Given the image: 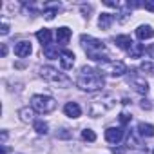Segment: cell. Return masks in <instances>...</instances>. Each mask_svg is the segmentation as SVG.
<instances>
[{
    "label": "cell",
    "instance_id": "obj_1",
    "mask_svg": "<svg viewBox=\"0 0 154 154\" xmlns=\"http://www.w3.org/2000/svg\"><path fill=\"white\" fill-rule=\"evenodd\" d=\"M76 85L80 89L87 91V93H94L100 91L105 85L103 80V72L100 69H93V67H82L78 78H76Z\"/></svg>",
    "mask_w": 154,
    "mask_h": 154
},
{
    "label": "cell",
    "instance_id": "obj_2",
    "mask_svg": "<svg viewBox=\"0 0 154 154\" xmlns=\"http://www.w3.org/2000/svg\"><path fill=\"white\" fill-rule=\"evenodd\" d=\"M80 42H82V47L85 49V54L94 60V62H107L109 60V53H107V47L103 42L93 38V36H87V35H82L80 36Z\"/></svg>",
    "mask_w": 154,
    "mask_h": 154
},
{
    "label": "cell",
    "instance_id": "obj_3",
    "mask_svg": "<svg viewBox=\"0 0 154 154\" xmlns=\"http://www.w3.org/2000/svg\"><path fill=\"white\" fill-rule=\"evenodd\" d=\"M40 74H42V78H44L45 82L54 84V85H58V87H67V85H71V78H69V76H65L63 72L56 71L54 67L45 65V67L40 69Z\"/></svg>",
    "mask_w": 154,
    "mask_h": 154
},
{
    "label": "cell",
    "instance_id": "obj_4",
    "mask_svg": "<svg viewBox=\"0 0 154 154\" xmlns=\"http://www.w3.org/2000/svg\"><path fill=\"white\" fill-rule=\"evenodd\" d=\"M114 105H116V100L112 98V94H103V96H100V98L91 102L89 114L91 116H102V114L109 112Z\"/></svg>",
    "mask_w": 154,
    "mask_h": 154
},
{
    "label": "cell",
    "instance_id": "obj_5",
    "mask_svg": "<svg viewBox=\"0 0 154 154\" xmlns=\"http://www.w3.org/2000/svg\"><path fill=\"white\" fill-rule=\"evenodd\" d=\"M31 107L40 112V114H47L51 111L56 109V100L51 98V96H44V94H35L31 98Z\"/></svg>",
    "mask_w": 154,
    "mask_h": 154
},
{
    "label": "cell",
    "instance_id": "obj_6",
    "mask_svg": "<svg viewBox=\"0 0 154 154\" xmlns=\"http://www.w3.org/2000/svg\"><path fill=\"white\" fill-rule=\"evenodd\" d=\"M100 71H102V72H107L109 76H122V74L129 72L127 67H125V63L120 62V60H107V62H102V63H100Z\"/></svg>",
    "mask_w": 154,
    "mask_h": 154
},
{
    "label": "cell",
    "instance_id": "obj_7",
    "mask_svg": "<svg viewBox=\"0 0 154 154\" xmlns=\"http://www.w3.org/2000/svg\"><path fill=\"white\" fill-rule=\"evenodd\" d=\"M129 85L131 87H134V91L136 93H140V94H147V91H149V84H147V80L143 78V76L138 72V71H129Z\"/></svg>",
    "mask_w": 154,
    "mask_h": 154
},
{
    "label": "cell",
    "instance_id": "obj_8",
    "mask_svg": "<svg viewBox=\"0 0 154 154\" xmlns=\"http://www.w3.org/2000/svg\"><path fill=\"white\" fill-rule=\"evenodd\" d=\"M123 129L122 127H109L107 131H105V140L109 141V143H112V145H116V143H120L122 140H123Z\"/></svg>",
    "mask_w": 154,
    "mask_h": 154
},
{
    "label": "cell",
    "instance_id": "obj_9",
    "mask_svg": "<svg viewBox=\"0 0 154 154\" xmlns=\"http://www.w3.org/2000/svg\"><path fill=\"white\" fill-rule=\"evenodd\" d=\"M31 51H33V47H31V42H27V40H20L18 44H15V54L20 58L29 56Z\"/></svg>",
    "mask_w": 154,
    "mask_h": 154
},
{
    "label": "cell",
    "instance_id": "obj_10",
    "mask_svg": "<svg viewBox=\"0 0 154 154\" xmlns=\"http://www.w3.org/2000/svg\"><path fill=\"white\" fill-rule=\"evenodd\" d=\"M74 53L72 51H69V49H63L62 53H60V63H62V67L63 69H72V65H74Z\"/></svg>",
    "mask_w": 154,
    "mask_h": 154
},
{
    "label": "cell",
    "instance_id": "obj_11",
    "mask_svg": "<svg viewBox=\"0 0 154 154\" xmlns=\"http://www.w3.org/2000/svg\"><path fill=\"white\" fill-rule=\"evenodd\" d=\"M63 112L69 118H80L82 116V109H80V105L76 102H67L65 107H63Z\"/></svg>",
    "mask_w": 154,
    "mask_h": 154
},
{
    "label": "cell",
    "instance_id": "obj_12",
    "mask_svg": "<svg viewBox=\"0 0 154 154\" xmlns=\"http://www.w3.org/2000/svg\"><path fill=\"white\" fill-rule=\"evenodd\" d=\"M136 36H138L140 40H149V38L154 36V29H152L150 26H140V27L136 29Z\"/></svg>",
    "mask_w": 154,
    "mask_h": 154
},
{
    "label": "cell",
    "instance_id": "obj_13",
    "mask_svg": "<svg viewBox=\"0 0 154 154\" xmlns=\"http://www.w3.org/2000/svg\"><path fill=\"white\" fill-rule=\"evenodd\" d=\"M71 35H72V33H71L69 27H58V29H56V40H58V44H62V45L67 44V42L71 40Z\"/></svg>",
    "mask_w": 154,
    "mask_h": 154
},
{
    "label": "cell",
    "instance_id": "obj_14",
    "mask_svg": "<svg viewBox=\"0 0 154 154\" xmlns=\"http://www.w3.org/2000/svg\"><path fill=\"white\" fill-rule=\"evenodd\" d=\"M112 22H114V15H111V13H102L98 18V26L102 29H109Z\"/></svg>",
    "mask_w": 154,
    "mask_h": 154
},
{
    "label": "cell",
    "instance_id": "obj_15",
    "mask_svg": "<svg viewBox=\"0 0 154 154\" xmlns=\"http://www.w3.org/2000/svg\"><path fill=\"white\" fill-rule=\"evenodd\" d=\"M114 42H116V45H118L120 49H127V51H129V47L134 44V42H132V38H131V36H127V35H120V36H116V38H114Z\"/></svg>",
    "mask_w": 154,
    "mask_h": 154
},
{
    "label": "cell",
    "instance_id": "obj_16",
    "mask_svg": "<svg viewBox=\"0 0 154 154\" xmlns=\"http://www.w3.org/2000/svg\"><path fill=\"white\" fill-rule=\"evenodd\" d=\"M127 53H129V56H131V58H140V56L145 53V49H143V45H141V44L134 42V44L129 47V51H127Z\"/></svg>",
    "mask_w": 154,
    "mask_h": 154
},
{
    "label": "cell",
    "instance_id": "obj_17",
    "mask_svg": "<svg viewBox=\"0 0 154 154\" xmlns=\"http://www.w3.org/2000/svg\"><path fill=\"white\" fill-rule=\"evenodd\" d=\"M44 49V54L47 56V58H51V60H56L60 54H58V47H54L53 44H47V45H44L42 47Z\"/></svg>",
    "mask_w": 154,
    "mask_h": 154
},
{
    "label": "cell",
    "instance_id": "obj_18",
    "mask_svg": "<svg viewBox=\"0 0 154 154\" xmlns=\"http://www.w3.org/2000/svg\"><path fill=\"white\" fill-rule=\"evenodd\" d=\"M138 132L141 134V136H147V138H150V136H154V127L150 125V123H140L138 125Z\"/></svg>",
    "mask_w": 154,
    "mask_h": 154
},
{
    "label": "cell",
    "instance_id": "obj_19",
    "mask_svg": "<svg viewBox=\"0 0 154 154\" xmlns=\"http://www.w3.org/2000/svg\"><path fill=\"white\" fill-rule=\"evenodd\" d=\"M36 38L42 42V47H44V45L51 44V31H49V29H40V31L36 33Z\"/></svg>",
    "mask_w": 154,
    "mask_h": 154
},
{
    "label": "cell",
    "instance_id": "obj_20",
    "mask_svg": "<svg viewBox=\"0 0 154 154\" xmlns=\"http://www.w3.org/2000/svg\"><path fill=\"white\" fill-rule=\"evenodd\" d=\"M33 129H35L38 134H47V132H49V125H47L44 120H35V122H33Z\"/></svg>",
    "mask_w": 154,
    "mask_h": 154
},
{
    "label": "cell",
    "instance_id": "obj_21",
    "mask_svg": "<svg viewBox=\"0 0 154 154\" xmlns=\"http://www.w3.org/2000/svg\"><path fill=\"white\" fill-rule=\"evenodd\" d=\"M20 118L24 120V122H35L33 120V116H35V109H27V107H24V109H20Z\"/></svg>",
    "mask_w": 154,
    "mask_h": 154
},
{
    "label": "cell",
    "instance_id": "obj_22",
    "mask_svg": "<svg viewBox=\"0 0 154 154\" xmlns=\"http://www.w3.org/2000/svg\"><path fill=\"white\" fill-rule=\"evenodd\" d=\"M58 4H53L51 8H47V9H44V17L47 18V20H53L54 17H56V13H58Z\"/></svg>",
    "mask_w": 154,
    "mask_h": 154
},
{
    "label": "cell",
    "instance_id": "obj_23",
    "mask_svg": "<svg viewBox=\"0 0 154 154\" xmlns=\"http://www.w3.org/2000/svg\"><path fill=\"white\" fill-rule=\"evenodd\" d=\"M82 138L87 140V141H94V140H96V134H94V131H91V129H84V131H82Z\"/></svg>",
    "mask_w": 154,
    "mask_h": 154
},
{
    "label": "cell",
    "instance_id": "obj_24",
    "mask_svg": "<svg viewBox=\"0 0 154 154\" xmlns=\"http://www.w3.org/2000/svg\"><path fill=\"white\" fill-rule=\"evenodd\" d=\"M131 118H132L131 114H127V112H122V114H120V122H122V125L129 123V122H131Z\"/></svg>",
    "mask_w": 154,
    "mask_h": 154
},
{
    "label": "cell",
    "instance_id": "obj_25",
    "mask_svg": "<svg viewBox=\"0 0 154 154\" xmlns=\"http://www.w3.org/2000/svg\"><path fill=\"white\" fill-rule=\"evenodd\" d=\"M143 8L147 11H152L154 13V0H147V2H143Z\"/></svg>",
    "mask_w": 154,
    "mask_h": 154
},
{
    "label": "cell",
    "instance_id": "obj_26",
    "mask_svg": "<svg viewBox=\"0 0 154 154\" xmlns=\"http://www.w3.org/2000/svg\"><path fill=\"white\" fill-rule=\"evenodd\" d=\"M141 71H152V63L150 62H143L141 63Z\"/></svg>",
    "mask_w": 154,
    "mask_h": 154
},
{
    "label": "cell",
    "instance_id": "obj_27",
    "mask_svg": "<svg viewBox=\"0 0 154 154\" xmlns=\"http://www.w3.org/2000/svg\"><path fill=\"white\" fill-rule=\"evenodd\" d=\"M147 54H149V58H152V60H154V45L147 47Z\"/></svg>",
    "mask_w": 154,
    "mask_h": 154
},
{
    "label": "cell",
    "instance_id": "obj_28",
    "mask_svg": "<svg viewBox=\"0 0 154 154\" xmlns=\"http://www.w3.org/2000/svg\"><path fill=\"white\" fill-rule=\"evenodd\" d=\"M8 33H9V26H8V24H6V22H4V24H2V35H4V36H6V35H8Z\"/></svg>",
    "mask_w": 154,
    "mask_h": 154
},
{
    "label": "cell",
    "instance_id": "obj_29",
    "mask_svg": "<svg viewBox=\"0 0 154 154\" xmlns=\"http://www.w3.org/2000/svg\"><path fill=\"white\" fill-rule=\"evenodd\" d=\"M6 53H8V47H6V44H2V56H6Z\"/></svg>",
    "mask_w": 154,
    "mask_h": 154
},
{
    "label": "cell",
    "instance_id": "obj_30",
    "mask_svg": "<svg viewBox=\"0 0 154 154\" xmlns=\"http://www.w3.org/2000/svg\"><path fill=\"white\" fill-rule=\"evenodd\" d=\"M152 154H154V150H152Z\"/></svg>",
    "mask_w": 154,
    "mask_h": 154
}]
</instances>
